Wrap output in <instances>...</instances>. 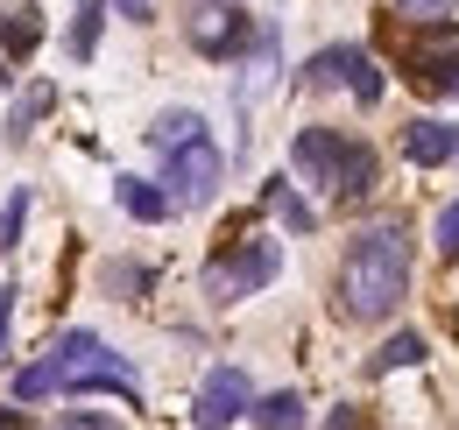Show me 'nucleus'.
<instances>
[{"mask_svg":"<svg viewBox=\"0 0 459 430\" xmlns=\"http://www.w3.org/2000/svg\"><path fill=\"white\" fill-rule=\"evenodd\" d=\"M333 297H340V318L353 324L396 318V304L410 297V226L403 219H375V226H360L346 240Z\"/></svg>","mask_w":459,"mask_h":430,"instance_id":"1","label":"nucleus"},{"mask_svg":"<svg viewBox=\"0 0 459 430\" xmlns=\"http://www.w3.org/2000/svg\"><path fill=\"white\" fill-rule=\"evenodd\" d=\"M43 374H50L57 395H120V402H142L134 367L120 360L100 331H85V324H78V331H57V346L43 353Z\"/></svg>","mask_w":459,"mask_h":430,"instance_id":"2","label":"nucleus"},{"mask_svg":"<svg viewBox=\"0 0 459 430\" xmlns=\"http://www.w3.org/2000/svg\"><path fill=\"white\" fill-rule=\"evenodd\" d=\"M276 269H283V247H276L269 233H233V247L212 254V269H205V297H212V304H240V297L269 289Z\"/></svg>","mask_w":459,"mask_h":430,"instance_id":"3","label":"nucleus"},{"mask_svg":"<svg viewBox=\"0 0 459 430\" xmlns=\"http://www.w3.org/2000/svg\"><path fill=\"white\" fill-rule=\"evenodd\" d=\"M220 176H227V156L212 149V134H198L191 149H177V156H163V198H170V212L184 205V212H198V205H212V191H220Z\"/></svg>","mask_w":459,"mask_h":430,"instance_id":"4","label":"nucleus"},{"mask_svg":"<svg viewBox=\"0 0 459 430\" xmlns=\"http://www.w3.org/2000/svg\"><path fill=\"white\" fill-rule=\"evenodd\" d=\"M353 149H360V142L340 134V127H297V142H290V169H297V184H311V191L340 198Z\"/></svg>","mask_w":459,"mask_h":430,"instance_id":"5","label":"nucleus"},{"mask_svg":"<svg viewBox=\"0 0 459 430\" xmlns=\"http://www.w3.org/2000/svg\"><path fill=\"white\" fill-rule=\"evenodd\" d=\"M184 36H191V50H198V56H212V64H233V56L255 50V14H240L233 0H205V7H191Z\"/></svg>","mask_w":459,"mask_h":430,"instance_id":"6","label":"nucleus"},{"mask_svg":"<svg viewBox=\"0 0 459 430\" xmlns=\"http://www.w3.org/2000/svg\"><path fill=\"white\" fill-rule=\"evenodd\" d=\"M403 64H410V78H417L424 92L459 99V22H431L424 36H410V43H403Z\"/></svg>","mask_w":459,"mask_h":430,"instance_id":"7","label":"nucleus"},{"mask_svg":"<svg viewBox=\"0 0 459 430\" xmlns=\"http://www.w3.org/2000/svg\"><path fill=\"white\" fill-rule=\"evenodd\" d=\"M247 409H255V381L240 374V367H212V374L198 381L191 424H198V430H227V424H240Z\"/></svg>","mask_w":459,"mask_h":430,"instance_id":"8","label":"nucleus"},{"mask_svg":"<svg viewBox=\"0 0 459 430\" xmlns=\"http://www.w3.org/2000/svg\"><path fill=\"white\" fill-rule=\"evenodd\" d=\"M403 156L438 169V162H459V120H410L403 127Z\"/></svg>","mask_w":459,"mask_h":430,"instance_id":"9","label":"nucleus"},{"mask_svg":"<svg viewBox=\"0 0 459 430\" xmlns=\"http://www.w3.org/2000/svg\"><path fill=\"white\" fill-rule=\"evenodd\" d=\"M198 134H205V113H191V107H170V113H156V120H149V149H156V156L191 149Z\"/></svg>","mask_w":459,"mask_h":430,"instance_id":"10","label":"nucleus"},{"mask_svg":"<svg viewBox=\"0 0 459 430\" xmlns=\"http://www.w3.org/2000/svg\"><path fill=\"white\" fill-rule=\"evenodd\" d=\"M333 56H340V85L360 99V107H375V99H382V64L368 50H353V43H333Z\"/></svg>","mask_w":459,"mask_h":430,"instance_id":"11","label":"nucleus"},{"mask_svg":"<svg viewBox=\"0 0 459 430\" xmlns=\"http://www.w3.org/2000/svg\"><path fill=\"white\" fill-rule=\"evenodd\" d=\"M114 198H120V212L127 219H170V198H163V184H149V176H120L114 184Z\"/></svg>","mask_w":459,"mask_h":430,"instance_id":"12","label":"nucleus"},{"mask_svg":"<svg viewBox=\"0 0 459 430\" xmlns=\"http://www.w3.org/2000/svg\"><path fill=\"white\" fill-rule=\"evenodd\" d=\"M36 43H43V7H7V14H0V50L22 64Z\"/></svg>","mask_w":459,"mask_h":430,"instance_id":"13","label":"nucleus"},{"mask_svg":"<svg viewBox=\"0 0 459 430\" xmlns=\"http://www.w3.org/2000/svg\"><path fill=\"white\" fill-rule=\"evenodd\" d=\"M100 36H107V0H78V7H71V56L92 64Z\"/></svg>","mask_w":459,"mask_h":430,"instance_id":"14","label":"nucleus"},{"mask_svg":"<svg viewBox=\"0 0 459 430\" xmlns=\"http://www.w3.org/2000/svg\"><path fill=\"white\" fill-rule=\"evenodd\" d=\"M262 205L283 219L290 233H311V226H318V212H311V205H304V198L290 191V176H269V184H262Z\"/></svg>","mask_w":459,"mask_h":430,"instance_id":"15","label":"nucleus"},{"mask_svg":"<svg viewBox=\"0 0 459 430\" xmlns=\"http://www.w3.org/2000/svg\"><path fill=\"white\" fill-rule=\"evenodd\" d=\"M375 184H382V162H375V149H368V142H360V149H353V162H346L340 205H360V198H368V191H375Z\"/></svg>","mask_w":459,"mask_h":430,"instance_id":"16","label":"nucleus"},{"mask_svg":"<svg viewBox=\"0 0 459 430\" xmlns=\"http://www.w3.org/2000/svg\"><path fill=\"white\" fill-rule=\"evenodd\" d=\"M247 417H255L262 430H297V424H304V402H297L290 388H276V395H262V402H255Z\"/></svg>","mask_w":459,"mask_h":430,"instance_id":"17","label":"nucleus"},{"mask_svg":"<svg viewBox=\"0 0 459 430\" xmlns=\"http://www.w3.org/2000/svg\"><path fill=\"white\" fill-rule=\"evenodd\" d=\"M417 360H424V339H417V331H396V339L368 360V374L382 381V374H396V367H417Z\"/></svg>","mask_w":459,"mask_h":430,"instance_id":"18","label":"nucleus"},{"mask_svg":"<svg viewBox=\"0 0 459 430\" xmlns=\"http://www.w3.org/2000/svg\"><path fill=\"white\" fill-rule=\"evenodd\" d=\"M50 99H57V92H50V85H36V92H22V107H14V120H7V134H14V142H22V134H29V127H36V113H50Z\"/></svg>","mask_w":459,"mask_h":430,"instance_id":"19","label":"nucleus"},{"mask_svg":"<svg viewBox=\"0 0 459 430\" xmlns=\"http://www.w3.org/2000/svg\"><path fill=\"white\" fill-rule=\"evenodd\" d=\"M403 22H417V29H431V22H446L453 14V0H396Z\"/></svg>","mask_w":459,"mask_h":430,"instance_id":"20","label":"nucleus"},{"mask_svg":"<svg viewBox=\"0 0 459 430\" xmlns=\"http://www.w3.org/2000/svg\"><path fill=\"white\" fill-rule=\"evenodd\" d=\"M22 219H29V191H14V198L0 205V247H14V240H22Z\"/></svg>","mask_w":459,"mask_h":430,"instance_id":"21","label":"nucleus"},{"mask_svg":"<svg viewBox=\"0 0 459 430\" xmlns=\"http://www.w3.org/2000/svg\"><path fill=\"white\" fill-rule=\"evenodd\" d=\"M50 430H127V424H114L107 409H64V417H57Z\"/></svg>","mask_w":459,"mask_h":430,"instance_id":"22","label":"nucleus"},{"mask_svg":"<svg viewBox=\"0 0 459 430\" xmlns=\"http://www.w3.org/2000/svg\"><path fill=\"white\" fill-rule=\"evenodd\" d=\"M438 254H459V198L438 212Z\"/></svg>","mask_w":459,"mask_h":430,"instance_id":"23","label":"nucleus"},{"mask_svg":"<svg viewBox=\"0 0 459 430\" xmlns=\"http://www.w3.org/2000/svg\"><path fill=\"white\" fill-rule=\"evenodd\" d=\"M325 430H368V409H353V402H340V409L325 417Z\"/></svg>","mask_w":459,"mask_h":430,"instance_id":"24","label":"nucleus"},{"mask_svg":"<svg viewBox=\"0 0 459 430\" xmlns=\"http://www.w3.org/2000/svg\"><path fill=\"white\" fill-rule=\"evenodd\" d=\"M7 318H14V282L0 289V353H7Z\"/></svg>","mask_w":459,"mask_h":430,"instance_id":"25","label":"nucleus"},{"mask_svg":"<svg viewBox=\"0 0 459 430\" xmlns=\"http://www.w3.org/2000/svg\"><path fill=\"white\" fill-rule=\"evenodd\" d=\"M114 14H127V22H149V0H107Z\"/></svg>","mask_w":459,"mask_h":430,"instance_id":"26","label":"nucleus"},{"mask_svg":"<svg viewBox=\"0 0 459 430\" xmlns=\"http://www.w3.org/2000/svg\"><path fill=\"white\" fill-rule=\"evenodd\" d=\"M0 430H29V417H22L14 402H0Z\"/></svg>","mask_w":459,"mask_h":430,"instance_id":"27","label":"nucleus"}]
</instances>
